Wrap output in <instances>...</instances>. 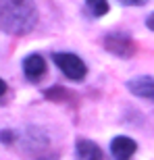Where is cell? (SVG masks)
I'll return each instance as SVG.
<instances>
[{
    "mask_svg": "<svg viewBox=\"0 0 154 160\" xmlns=\"http://www.w3.org/2000/svg\"><path fill=\"white\" fill-rule=\"evenodd\" d=\"M38 23L33 0H0V29L8 36H25Z\"/></svg>",
    "mask_w": 154,
    "mask_h": 160,
    "instance_id": "1",
    "label": "cell"
},
{
    "mask_svg": "<svg viewBox=\"0 0 154 160\" xmlns=\"http://www.w3.org/2000/svg\"><path fill=\"white\" fill-rule=\"evenodd\" d=\"M52 60H54V65L63 71V75H65V77H69V79H73V81H81V79L85 77V73H88L85 62H83L77 54H71V52H56L52 56Z\"/></svg>",
    "mask_w": 154,
    "mask_h": 160,
    "instance_id": "2",
    "label": "cell"
},
{
    "mask_svg": "<svg viewBox=\"0 0 154 160\" xmlns=\"http://www.w3.org/2000/svg\"><path fill=\"white\" fill-rule=\"evenodd\" d=\"M102 44H104V48H106L108 52L119 56V58H129V56L136 54V42L131 40L127 33H123V31L106 33Z\"/></svg>",
    "mask_w": 154,
    "mask_h": 160,
    "instance_id": "3",
    "label": "cell"
},
{
    "mask_svg": "<svg viewBox=\"0 0 154 160\" xmlns=\"http://www.w3.org/2000/svg\"><path fill=\"white\" fill-rule=\"evenodd\" d=\"M127 89L133 96H140L144 100L154 102V77H150V75H140V77L129 79L127 81Z\"/></svg>",
    "mask_w": 154,
    "mask_h": 160,
    "instance_id": "4",
    "label": "cell"
},
{
    "mask_svg": "<svg viewBox=\"0 0 154 160\" xmlns=\"http://www.w3.org/2000/svg\"><path fill=\"white\" fill-rule=\"evenodd\" d=\"M23 73L29 81H40L46 75V60L40 54H29L23 60Z\"/></svg>",
    "mask_w": 154,
    "mask_h": 160,
    "instance_id": "5",
    "label": "cell"
},
{
    "mask_svg": "<svg viewBox=\"0 0 154 160\" xmlns=\"http://www.w3.org/2000/svg\"><path fill=\"white\" fill-rule=\"evenodd\" d=\"M136 150H137V143L127 135H119L110 142V152L117 160H129Z\"/></svg>",
    "mask_w": 154,
    "mask_h": 160,
    "instance_id": "6",
    "label": "cell"
},
{
    "mask_svg": "<svg viewBox=\"0 0 154 160\" xmlns=\"http://www.w3.org/2000/svg\"><path fill=\"white\" fill-rule=\"evenodd\" d=\"M77 160H104V152L100 150V146L90 139H79L75 148Z\"/></svg>",
    "mask_w": 154,
    "mask_h": 160,
    "instance_id": "7",
    "label": "cell"
},
{
    "mask_svg": "<svg viewBox=\"0 0 154 160\" xmlns=\"http://www.w3.org/2000/svg\"><path fill=\"white\" fill-rule=\"evenodd\" d=\"M85 2L94 17H104L108 12V0H85Z\"/></svg>",
    "mask_w": 154,
    "mask_h": 160,
    "instance_id": "8",
    "label": "cell"
},
{
    "mask_svg": "<svg viewBox=\"0 0 154 160\" xmlns=\"http://www.w3.org/2000/svg\"><path fill=\"white\" fill-rule=\"evenodd\" d=\"M44 94H46L48 100H63V98H67V96H63V94H67L63 88H50V89H46Z\"/></svg>",
    "mask_w": 154,
    "mask_h": 160,
    "instance_id": "9",
    "label": "cell"
},
{
    "mask_svg": "<svg viewBox=\"0 0 154 160\" xmlns=\"http://www.w3.org/2000/svg\"><path fill=\"white\" fill-rule=\"evenodd\" d=\"M0 142L13 143V142H15V133H13V131H2V133H0Z\"/></svg>",
    "mask_w": 154,
    "mask_h": 160,
    "instance_id": "10",
    "label": "cell"
},
{
    "mask_svg": "<svg viewBox=\"0 0 154 160\" xmlns=\"http://www.w3.org/2000/svg\"><path fill=\"white\" fill-rule=\"evenodd\" d=\"M123 4H129V6H142V4H146L148 0H121Z\"/></svg>",
    "mask_w": 154,
    "mask_h": 160,
    "instance_id": "11",
    "label": "cell"
},
{
    "mask_svg": "<svg viewBox=\"0 0 154 160\" xmlns=\"http://www.w3.org/2000/svg\"><path fill=\"white\" fill-rule=\"evenodd\" d=\"M146 25H148V29L154 31V12H152V15H148V19H146Z\"/></svg>",
    "mask_w": 154,
    "mask_h": 160,
    "instance_id": "12",
    "label": "cell"
},
{
    "mask_svg": "<svg viewBox=\"0 0 154 160\" xmlns=\"http://www.w3.org/2000/svg\"><path fill=\"white\" fill-rule=\"evenodd\" d=\"M4 94H6V83L2 81V79H0V98H2Z\"/></svg>",
    "mask_w": 154,
    "mask_h": 160,
    "instance_id": "13",
    "label": "cell"
}]
</instances>
